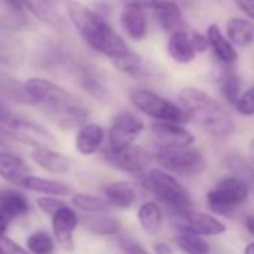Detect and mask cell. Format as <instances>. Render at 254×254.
Returning a JSON list of instances; mask_svg holds the SVG:
<instances>
[{"label": "cell", "instance_id": "obj_45", "mask_svg": "<svg viewBox=\"0 0 254 254\" xmlns=\"http://www.w3.org/2000/svg\"><path fill=\"white\" fill-rule=\"evenodd\" d=\"M5 3H6L14 12H21L23 8H26V0H5Z\"/></svg>", "mask_w": 254, "mask_h": 254}, {"label": "cell", "instance_id": "obj_16", "mask_svg": "<svg viewBox=\"0 0 254 254\" xmlns=\"http://www.w3.org/2000/svg\"><path fill=\"white\" fill-rule=\"evenodd\" d=\"M153 12L159 26L169 35L184 32L186 29L184 17L181 14L180 6L175 2H172V0H159L156 6L153 8Z\"/></svg>", "mask_w": 254, "mask_h": 254}, {"label": "cell", "instance_id": "obj_30", "mask_svg": "<svg viewBox=\"0 0 254 254\" xmlns=\"http://www.w3.org/2000/svg\"><path fill=\"white\" fill-rule=\"evenodd\" d=\"M220 94L226 100V103L233 105L238 102L241 96V78L235 70H224V73L220 76Z\"/></svg>", "mask_w": 254, "mask_h": 254}, {"label": "cell", "instance_id": "obj_32", "mask_svg": "<svg viewBox=\"0 0 254 254\" xmlns=\"http://www.w3.org/2000/svg\"><path fill=\"white\" fill-rule=\"evenodd\" d=\"M54 248V238L45 230H38L27 238V250L30 254H53Z\"/></svg>", "mask_w": 254, "mask_h": 254}, {"label": "cell", "instance_id": "obj_42", "mask_svg": "<svg viewBox=\"0 0 254 254\" xmlns=\"http://www.w3.org/2000/svg\"><path fill=\"white\" fill-rule=\"evenodd\" d=\"M159 0H124V5H130V6H136L141 9H147V8H154Z\"/></svg>", "mask_w": 254, "mask_h": 254}, {"label": "cell", "instance_id": "obj_23", "mask_svg": "<svg viewBox=\"0 0 254 254\" xmlns=\"http://www.w3.org/2000/svg\"><path fill=\"white\" fill-rule=\"evenodd\" d=\"M168 54L172 60L181 64H187L194 60L196 51L191 45L190 36L184 32H178L169 36L168 41Z\"/></svg>", "mask_w": 254, "mask_h": 254}, {"label": "cell", "instance_id": "obj_13", "mask_svg": "<svg viewBox=\"0 0 254 254\" xmlns=\"http://www.w3.org/2000/svg\"><path fill=\"white\" fill-rule=\"evenodd\" d=\"M79 224V217L76 211L70 206L62 208L51 217V227L56 242L66 251H72L75 247L73 233Z\"/></svg>", "mask_w": 254, "mask_h": 254}, {"label": "cell", "instance_id": "obj_38", "mask_svg": "<svg viewBox=\"0 0 254 254\" xmlns=\"http://www.w3.org/2000/svg\"><path fill=\"white\" fill-rule=\"evenodd\" d=\"M0 254H30V253L29 250L23 248L20 244L3 235L0 236Z\"/></svg>", "mask_w": 254, "mask_h": 254}, {"label": "cell", "instance_id": "obj_46", "mask_svg": "<svg viewBox=\"0 0 254 254\" xmlns=\"http://www.w3.org/2000/svg\"><path fill=\"white\" fill-rule=\"evenodd\" d=\"M9 224V217H6L2 211H0V236H3Z\"/></svg>", "mask_w": 254, "mask_h": 254}, {"label": "cell", "instance_id": "obj_11", "mask_svg": "<svg viewBox=\"0 0 254 254\" xmlns=\"http://www.w3.org/2000/svg\"><path fill=\"white\" fill-rule=\"evenodd\" d=\"M0 132L21 144L36 148H51L57 144L56 136L45 127L26 120L12 118L6 126L0 127Z\"/></svg>", "mask_w": 254, "mask_h": 254}, {"label": "cell", "instance_id": "obj_9", "mask_svg": "<svg viewBox=\"0 0 254 254\" xmlns=\"http://www.w3.org/2000/svg\"><path fill=\"white\" fill-rule=\"evenodd\" d=\"M103 159L109 166H112L114 169L120 172L142 175L147 172L151 162L154 160V154L148 151L145 147L132 145V147H127L118 151L105 148Z\"/></svg>", "mask_w": 254, "mask_h": 254}, {"label": "cell", "instance_id": "obj_4", "mask_svg": "<svg viewBox=\"0 0 254 254\" xmlns=\"http://www.w3.org/2000/svg\"><path fill=\"white\" fill-rule=\"evenodd\" d=\"M144 186L157 197L159 203H163L172 212L193 208V199L187 189L175 175L162 168L147 171L144 175Z\"/></svg>", "mask_w": 254, "mask_h": 254}, {"label": "cell", "instance_id": "obj_33", "mask_svg": "<svg viewBox=\"0 0 254 254\" xmlns=\"http://www.w3.org/2000/svg\"><path fill=\"white\" fill-rule=\"evenodd\" d=\"M114 64L121 72L130 75V76H135V78H139V76H144L145 75V69L142 66V60L135 53H130L129 56H126V57L114 62Z\"/></svg>", "mask_w": 254, "mask_h": 254}, {"label": "cell", "instance_id": "obj_44", "mask_svg": "<svg viewBox=\"0 0 254 254\" xmlns=\"http://www.w3.org/2000/svg\"><path fill=\"white\" fill-rule=\"evenodd\" d=\"M153 251L154 254H174V250L168 242H156L153 245Z\"/></svg>", "mask_w": 254, "mask_h": 254}, {"label": "cell", "instance_id": "obj_7", "mask_svg": "<svg viewBox=\"0 0 254 254\" xmlns=\"http://www.w3.org/2000/svg\"><path fill=\"white\" fill-rule=\"evenodd\" d=\"M154 159L162 169L172 175L193 177L205 171V156L193 147L189 148H157Z\"/></svg>", "mask_w": 254, "mask_h": 254}, {"label": "cell", "instance_id": "obj_35", "mask_svg": "<svg viewBox=\"0 0 254 254\" xmlns=\"http://www.w3.org/2000/svg\"><path fill=\"white\" fill-rule=\"evenodd\" d=\"M81 85H82V88L88 93V94H91L93 97H96V99H105V96H106V88L102 85V82L99 81V79H96L93 75H90V73H87V72H84L82 75H81Z\"/></svg>", "mask_w": 254, "mask_h": 254}, {"label": "cell", "instance_id": "obj_24", "mask_svg": "<svg viewBox=\"0 0 254 254\" xmlns=\"http://www.w3.org/2000/svg\"><path fill=\"white\" fill-rule=\"evenodd\" d=\"M29 209H30V203L23 193L17 190L0 189V211L6 217L9 218L21 217L26 215Z\"/></svg>", "mask_w": 254, "mask_h": 254}, {"label": "cell", "instance_id": "obj_8", "mask_svg": "<svg viewBox=\"0 0 254 254\" xmlns=\"http://www.w3.org/2000/svg\"><path fill=\"white\" fill-rule=\"evenodd\" d=\"M145 130V123L133 112L124 111L112 118V123L106 132L109 150L118 151L135 145V141Z\"/></svg>", "mask_w": 254, "mask_h": 254}, {"label": "cell", "instance_id": "obj_41", "mask_svg": "<svg viewBox=\"0 0 254 254\" xmlns=\"http://www.w3.org/2000/svg\"><path fill=\"white\" fill-rule=\"evenodd\" d=\"M235 3L250 20H254V0H235Z\"/></svg>", "mask_w": 254, "mask_h": 254}, {"label": "cell", "instance_id": "obj_34", "mask_svg": "<svg viewBox=\"0 0 254 254\" xmlns=\"http://www.w3.org/2000/svg\"><path fill=\"white\" fill-rule=\"evenodd\" d=\"M235 109L242 117L254 115V85H251L244 93H241L238 102L235 103Z\"/></svg>", "mask_w": 254, "mask_h": 254}, {"label": "cell", "instance_id": "obj_37", "mask_svg": "<svg viewBox=\"0 0 254 254\" xmlns=\"http://www.w3.org/2000/svg\"><path fill=\"white\" fill-rule=\"evenodd\" d=\"M118 247L124 254H150L148 250L142 244L126 236H121L118 239Z\"/></svg>", "mask_w": 254, "mask_h": 254}, {"label": "cell", "instance_id": "obj_1", "mask_svg": "<svg viewBox=\"0 0 254 254\" xmlns=\"http://www.w3.org/2000/svg\"><path fill=\"white\" fill-rule=\"evenodd\" d=\"M26 96L59 123L62 129H75L87 124L88 109L67 90L45 78H30L24 82Z\"/></svg>", "mask_w": 254, "mask_h": 254}, {"label": "cell", "instance_id": "obj_36", "mask_svg": "<svg viewBox=\"0 0 254 254\" xmlns=\"http://www.w3.org/2000/svg\"><path fill=\"white\" fill-rule=\"evenodd\" d=\"M36 203H38V206H39L41 211H44L45 214H48V215H51V217H53L56 212H59L62 208L67 206L66 202L60 200V199H57V197H54V196H41V197L36 199Z\"/></svg>", "mask_w": 254, "mask_h": 254}, {"label": "cell", "instance_id": "obj_12", "mask_svg": "<svg viewBox=\"0 0 254 254\" xmlns=\"http://www.w3.org/2000/svg\"><path fill=\"white\" fill-rule=\"evenodd\" d=\"M151 133L159 144V148H189L194 144V135L183 124L154 121Z\"/></svg>", "mask_w": 254, "mask_h": 254}, {"label": "cell", "instance_id": "obj_49", "mask_svg": "<svg viewBox=\"0 0 254 254\" xmlns=\"http://www.w3.org/2000/svg\"><path fill=\"white\" fill-rule=\"evenodd\" d=\"M244 254H254V241L248 242L244 248Z\"/></svg>", "mask_w": 254, "mask_h": 254}, {"label": "cell", "instance_id": "obj_27", "mask_svg": "<svg viewBox=\"0 0 254 254\" xmlns=\"http://www.w3.org/2000/svg\"><path fill=\"white\" fill-rule=\"evenodd\" d=\"M174 242L184 254H209L211 253L209 242L203 236H199L194 233L178 232L174 238Z\"/></svg>", "mask_w": 254, "mask_h": 254}, {"label": "cell", "instance_id": "obj_10", "mask_svg": "<svg viewBox=\"0 0 254 254\" xmlns=\"http://www.w3.org/2000/svg\"><path fill=\"white\" fill-rule=\"evenodd\" d=\"M174 226L178 232L194 233L199 236H220L226 233V224L212 214H206L197 209H184L174 212Z\"/></svg>", "mask_w": 254, "mask_h": 254}, {"label": "cell", "instance_id": "obj_31", "mask_svg": "<svg viewBox=\"0 0 254 254\" xmlns=\"http://www.w3.org/2000/svg\"><path fill=\"white\" fill-rule=\"evenodd\" d=\"M26 8H29L39 20L48 23L50 26H63L62 18L54 11L48 0H26Z\"/></svg>", "mask_w": 254, "mask_h": 254}, {"label": "cell", "instance_id": "obj_6", "mask_svg": "<svg viewBox=\"0 0 254 254\" xmlns=\"http://www.w3.org/2000/svg\"><path fill=\"white\" fill-rule=\"evenodd\" d=\"M132 105L145 114L147 117L156 120V121H166V123H177V124H186L190 120L187 112L177 103L162 97L160 94L145 90V88H133L129 93Z\"/></svg>", "mask_w": 254, "mask_h": 254}, {"label": "cell", "instance_id": "obj_14", "mask_svg": "<svg viewBox=\"0 0 254 254\" xmlns=\"http://www.w3.org/2000/svg\"><path fill=\"white\" fill-rule=\"evenodd\" d=\"M103 197L106 202L117 208V209H130L136 200H138V193L130 181H112L108 183L102 187Z\"/></svg>", "mask_w": 254, "mask_h": 254}, {"label": "cell", "instance_id": "obj_48", "mask_svg": "<svg viewBox=\"0 0 254 254\" xmlns=\"http://www.w3.org/2000/svg\"><path fill=\"white\" fill-rule=\"evenodd\" d=\"M248 160L251 162V165L254 166V138L250 141L248 144Z\"/></svg>", "mask_w": 254, "mask_h": 254}, {"label": "cell", "instance_id": "obj_21", "mask_svg": "<svg viewBox=\"0 0 254 254\" xmlns=\"http://www.w3.org/2000/svg\"><path fill=\"white\" fill-rule=\"evenodd\" d=\"M136 218H138L141 229L147 235H156L160 232V229L163 226L165 214H163V209L159 202L147 200L138 206Z\"/></svg>", "mask_w": 254, "mask_h": 254}, {"label": "cell", "instance_id": "obj_39", "mask_svg": "<svg viewBox=\"0 0 254 254\" xmlns=\"http://www.w3.org/2000/svg\"><path fill=\"white\" fill-rule=\"evenodd\" d=\"M26 24V18L21 15V12H14V15L0 18V29L3 30H21Z\"/></svg>", "mask_w": 254, "mask_h": 254}, {"label": "cell", "instance_id": "obj_20", "mask_svg": "<svg viewBox=\"0 0 254 254\" xmlns=\"http://www.w3.org/2000/svg\"><path fill=\"white\" fill-rule=\"evenodd\" d=\"M206 38L209 41V47L212 48L215 57L226 66H232L238 60V53L233 44L223 35L217 24H211L206 30Z\"/></svg>", "mask_w": 254, "mask_h": 254}, {"label": "cell", "instance_id": "obj_29", "mask_svg": "<svg viewBox=\"0 0 254 254\" xmlns=\"http://www.w3.org/2000/svg\"><path fill=\"white\" fill-rule=\"evenodd\" d=\"M226 165L230 171V175L245 181L254 191V166L248 159H244L239 154H230L226 159Z\"/></svg>", "mask_w": 254, "mask_h": 254}, {"label": "cell", "instance_id": "obj_22", "mask_svg": "<svg viewBox=\"0 0 254 254\" xmlns=\"http://www.w3.org/2000/svg\"><path fill=\"white\" fill-rule=\"evenodd\" d=\"M81 224L91 233L99 236H114L121 233L123 223L108 214H88L81 220Z\"/></svg>", "mask_w": 254, "mask_h": 254}, {"label": "cell", "instance_id": "obj_47", "mask_svg": "<svg viewBox=\"0 0 254 254\" xmlns=\"http://www.w3.org/2000/svg\"><path fill=\"white\" fill-rule=\"evenodd\" d=\"M245 227H247L248 233L253 235V238H254V215L245 218Z\"/></svg>", "mask_w": 254, "mask_h": 254}, {"label": "cell", "instance_id": "obj_17", "mask_svg": "<svg viewBox=\"0 0 254 254\" xmlns=\"http://www.w3.org/2000/svg\"><path fill=\"white\" fill-rule=\"evenodd\" d=\"M30 175V168L21 157L12 153L0 151V177L5 181L18 187H24V183Z\"/></svg>", "mask_w": 254, "mask_h": 254}, {"label": "cell", "instance_id": "obj_5", "mask_svg": "<svg viewBox=\"0 0 254 254\" xmlns=\"http://www.w3.org/2000/svg\"><path fill=\"white\" fill-rule=\"evenodd\" d=\"M250 186L238 177L226 175L206 193L208 208L218 215H232L250 197Z\"/></svg>", "mask_w": 254, "mask_h": 254}, {"label": "cell", "instance_id": "obj_43", "mask_svg": "<svg viewBox=\"0 0 254 254\" xmlns=\"http://www.w3.org/2000/svg\"><path fill=\"white\" fill-rule=\"evenodd\" d=\"M12 118H14V117H12V114H11L9 108H8L2 100H0V127L6 126Z\"/></svg>", "mask_w": 254, "mask_h": 254}, {"label": "cell", "instance_id": "obj_2", "mask_svg": "<svg viewBox=\"0 0 254 254\" xmlns=\"http://www.w3.org/2000/svg\"><path fill=\"white\" fill-rule=\"evenodd\" d=\"M66 11L73 27L78 30L85 44L94 51L106 56L112 62H117L132 53L124 39L97 12L79 2H69Z\"/></svg>", "mask_w": 254, "mask_h": 254}, {"label": "cell", "instance_id": "obj_26", "mask_svg": "<svg viewBox=\"0 0 254 254\" xmlns=\"http://www.w3.org/2000/svg\"><path fill=\"white\" fill-rule=\"evenodd\" d=\"M24 189L32 190L35 193H42L44 196H67L72 190L69 186H66L64 183L60 181H54V180H48V178H41L36 175H30L26 183H24Z\"/></svg>", "mask_w": 254, "mask_h": 254}, {"label": "cell", "instance_id": "obj_25", "mask_svg": "<svg viewBox=\"0 0 254 254\" xmlns=\"http://www.w3.org/2000/svg\"><path fill=\"white\" fill-rule=\"evenodd\" d=\"M226 33L232 44L238 47H250L254 44V24L244 18H230L226 24Z\"/></svg>", "mask_w": 254, "mask_h": 254}, {"label": "cell", "instance_id": "obj_40", "mask_svg": "<svg viewBox=\"0 0 254 254\" xmlns=\"http://www.w3.org/2000/svg\"><path fill=\"white\" fill-rule=\"evenodd\" d=\"M190 39H191V45H193L196 53H205L209 48V41L205 35L194 33Z\"/></svg>", "mask_w": 254, "mask_h": 254}, {"label": "cell", "instance_id": "obj_28", "mask_svg": "<svg viewBox=\"0 0 254 254\" xmlns=\"http://www.w3.org/2000/svg\"><path fill=\"white\" fill-rule=\"evenodd\" d=\"M72 205L87 214H106L111 205L106 202L105 197L87 194V193H76L72 196Z\"/></svg>", "mask_w": 254, "mask_h": 254}, {"label": "cell", "instance_id": "obj_19", "mask_svg": "<svg viewBox=\"0 0 254 254\" xmlns=\"http://www.w3.org/2000/svg\"><path fill=\"white\" fill-rule=\"evenodd\" d=\"M121 26L124 32L133 41H142L147 36V15L145 11L136 6L124 5V9L120 15Z\"/></svg>", "mask_w": 254, "mask_h": 254}, {"label": "cell", "instance_id": "obj_15", "mask_svg": "<svg viewBox=\"0 0 254 254\" xmlns=\"http://www.w3.org/2000/svg\"><path fill=\"white\" fill-rule=\"evenodd\" d=\"M106 139L105 129L97 123H87L75 135V150L82 156L96 154Z\"/></svg>", "mask_w": 254, "mask_h": 254}, {"label": "cell", "instance_id": "obj_3", "mask_svg": "<svg viewBox=\"0 0 254 254\" xmlns=\"http://www.w3.org/2000/svg\"><path fill=\"white\" fill-rule=\"evenodd\" d=\"M178 100L190 120L199 124L211 136L227 138L235 132L236 124L233 117L206 91L186 87L180 91Z\"/></svg>", "mask_w": 254, "mask_h": 254}, {"label": "cell", "instance_id": "obj_18", "mask_svg": "<svg viewBox=\"0 0 254 254\" xmlns=\"http://www.w3.org/2000/svg\"><path fill=\"white\" fill-rule=\"evenodd\" d=\"M32 160L44 171L54 175H64L72 169V159L51 148H36L30 154Z\"/></svg>", "mask_w": 254, "mask_h": 254}]
</instances>
